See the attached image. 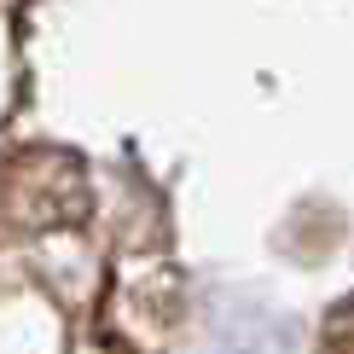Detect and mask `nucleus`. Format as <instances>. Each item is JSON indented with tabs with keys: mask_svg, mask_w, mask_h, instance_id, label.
Returning a JSON list of instances; mask_svg holds the SVG:
<instances>
[{
	"mask_svg": "<svg viewBox=\"0 0 354 354\" xmlns=\"http://www.w3.org/2000/svg\"><path fill=\"white\" fill-rule=\"evenodd\" d=\"M87 209L82 198V169L64 151H24L0 163V227L12 232H41L58 221H76Z\"/></svg>",
	"mask_w": 354,
	"mask_h": 354,
	"instance_id": "nucleus-1",
	"label": "nucleus"
}]
</instances>
